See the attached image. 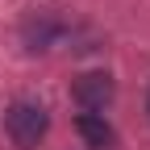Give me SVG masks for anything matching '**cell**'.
Here are the masks:
<instances>
[{
  "label": "cell",
  "mask_w": 150,
  "mask_h": 150,
  "mask_svg": "<svg viewBox=\"0 0 150 150\" xmlns=\"http://www.w3.org/2000/svg\"><path fill=\"white\" fill-rule=\"evenodd\" d=\"M112 96H117V83H112L108 71H83L71 79V100L79 104L83 112H100L112 104Z\"/></svg>",
  "instance_id": "obj_2"
},
{
  "label": "cell",
  "mask_w": 150,
  "mask_h": 150,
  "mask_svg": "<svg viewBox=\"0 0 150 150\" xmlns=\"http://www.w3.org/2000/svg\"><path fill=\"white\" fill-rule=\"evenodd\" d=\"M75 134L83 138L88 150H112L117 146V134H112V125L104 121V112H79V117H75Z\"/></svg>",
  "instance_id": "obj_4"
},
{
  "label": "cell",
  "mask_w": 150,
  "mask_h": 150,
  "mask_svg": "<svg viewBox=\"0 0 150 150\" xmlns=\"http://www.w3.org/2000/svg\"><path fill=\"white\" fill-rule=\"evenodd\" d=\"M4 134L17 150H38L50 134V112L42 104H33V100H17L4 112Z\"/></svg>",
  "instance_id": "obj_1"
},
{
  "label": "cell",
  "mask_w": 150,
  "mask_h": 150,
  "mask_svg": "<svg viewBox=\"0 0 150 150\" xmlns=\"http://www.w3.org/2000/svg\"><path fill=\"white\" fill-rule=\"evenodd\" d=\"M67 33V25L59 21V17H50V13H33L29 21L21 25V38H25V50H33V54H42V50H50L59 38Z\"/></svg>",
  "instance_id": "obj_3"
}]
</instances>
